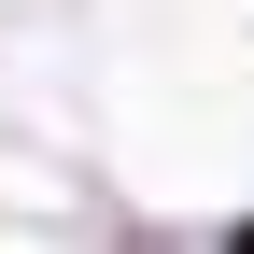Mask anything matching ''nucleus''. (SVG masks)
Masks as SVG:
<instances>
[{
    "label": "nucleus",
    "instance_id": "1",
    "mask_svg": "<svg viewBox=\"0 0 254 254\" xmlns=\"http://www.w3.org/2000/svg\"><path fill=\"white\" fill-rule=\"evenodd\" d=\"M226 240H240V254H254V212H240V226H226Z\"/></svg>",
    "mask_w": 254,
    "mask_h": 254
}]
</instances>
